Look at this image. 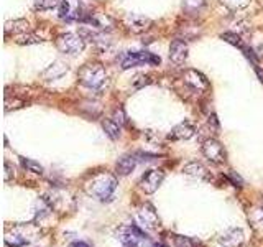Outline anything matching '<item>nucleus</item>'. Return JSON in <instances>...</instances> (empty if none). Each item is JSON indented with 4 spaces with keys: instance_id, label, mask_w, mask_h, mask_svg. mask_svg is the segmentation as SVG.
<instances>
[{
    "instance_id": "obj_1",
    "label": "nucleus",
    "mask_w": 263,
    "mask_h": 247,
    "mask_svg": "<svg viewBox=\"0 0 263 247\" xmlns=\"http://www.w3.org/2000/svg\"><path fill=\"white\" fill-rule=\"evenodd\" d=\"M117 186H118V181L114 175L99 173V175H95L92 180L88 183L86 191H88L90 196L97 198L99 201H112Z\"/></svg>"
},
{
    "instance_id": "obj_2",
    "label": "nucleus",
    "mask_w": 263,
    "mask_h": 247,
    "mask_svg": "<svg viewBox=\"0 0 263 247\" xmlns=\"http://www.w3.org/2000/svg\"><path fill=\"white\" fill-rule=\"evenodd\" d=\"M78 79L83 86L89 89H100L107 81V71L104 70L102 65L99 63H89L84 65L78 72Z\"/></svg>"
},
{
    "instance_id": "obj_3",
    "label": "nucleus",
    "mask_w": 263,
    "mask_h": 247,
    "mask_svg": "<svg viewBox=\"0 0 263 247\" xmlns=\"http://www.w3.org/2000/svg\"><path fill=\"white\" fill-rule=\"evenodd\" d=\"M160 56L153 55L150 51H127L120 56V68L122 70H130V68L142 66V65H160Z\"/></svg>"
},
{
    "instance_id": "obj_4",
    "label": "nucleus",
    "mask_w": 263,
    "mask_h": 247,
    "mask_svg": "<svg viewBox=\"0 0 263 247\" xmlns=\"http://www.w3.org/2000/svg\"><path fill=\"white\" fill-rule=\"evenodd\" d=\"M56 48L64 53V55H79L81 51L86 48V40L83 36L76 35V33H61V35H58V38H56Z\"/></svg>"
},
{
    "instance_id": "obj_5",
    "label": "nucleus",
    "mask_w": 263,
    "mask_h": 247,
    "mask_svg": "<svg viewBox=\"0 0 263 247\" xmlns=\"http://www.w3.org/2000/svg\"><path fill=\"white\" fill-rule=\"evenodd\" d=\"M117 237L122 244H135V246H140L143 242L148 241V236L135 224L120 226L117 229Z\"/></svg>"
},
{
    "instance_id": "obj_6",
    "label": "nucleus",
    "mask_w": 263,
    "mask_h": 247,
    "mask_svg": "<svg viewBox=\"0 0 263 247\" xmlns=\"http://www.w3.org/2000/svg\"><path fill=\"white\" fill-rule=\"evenodd\" d=\"M163 180H165V172L158 170V168H151V170L143 173L138 185H140V190L145 191L146 195H153L161 186Z\"/></svg>"
},
{
    "instance_id": "obj_7",
    "label": "nucleus",
    "mask_w": 263,
    "mask_h": 247,
    "mask_svg": "<svg viewBox=\"0 0 263 247\" xmlns=\"http://www.w3.org/2000/svg\"><path fill=\"white\" fill-rule=\"evenodd\" d=\"M203 153L209 162L221 165L226 162V148L216 139H207L203 142Z\"/></svg>"
},
{
    "instance_id": "obj_8",
    "label": "nucleus",
    "mask_w": 263,
    "mask_h": 247,
    "mask_svg": "<svg viewBox=\"0 0 263 247\" xmlns=\"http://www.w3.org/2000/svg\"><path fill=\"white\" fill-rule=\"evenodd\" d=\"M184 84L194 91V93H204L209 89V79L198 70H188L183 76Z\"/></svg>"
},
{
    "instance_id": "obj_9",
    "label": "nucleus",
    "mask_w": 263,
    "mask_h": 247,
    "mask_svg": "<svg viewBox=\"0 0 263 247\" xmlns=\"http://www.w3.org/2000/svg\"><path fill=\"white\" fill-rule=\"evenodd\" d=\"M123 22L132 33H143L151 27V20L142 13H128Z\"/></svg>"
},
{
    "instance_id": "obj_10",
    "label": "nucleus",
    "mask_w": 263,
    "mask_h": 247,
    "mask_svg": "<svg viewBox=\"0 0 263 247\" xmlns=\"http://www.w3.org/2000/svg\"><path fill=\"white\" fill-rule=\"evenodd\" d=\"M138 217H140L142 224L146 227V229H156L160 226V217H158L156 210L153 208V205L150 203H145L140 211H138Z\"/></svg>"
},
{
    "instance_id": "obj_11",
    "label": "nucleus",
    "mask_w": 263,
    "mask_h": 247,
    "mask_svg": "<svg viewBox=\"0 0 263 247\" xmlns=\"http://www.w3.org/2000/svg\"><path fill=\"white\" fill-rule=\"evenodd\" d=\"M219 244L222 247H240L243 244V231L232 227L219 236Z\"/></svg>"
},
{
    "instance_id": "obj_12",
    "label": "nucleus",
    "mask_w": 263,
    "mask_h": 247,
    "mask_svg": "<svg viewBox=\"0 0 263 247\" xmlns=\"http://www.w3.org/2000/svg\"><path fill=\"white\" fill-rule=\"evenodd\" d=\"M196 134V127L188 120H184V122H181L178 125H175L173 129H171V132L168 134V139L171 140H189L193 139Z\"/></svg>"
},
{
    "instance_id": "obj_13",
    "label": "nucleus",
    "mask_w": 263,
    "mask_h": 247,
    "mask_svg": "<svg viewBox=\"0 0 263 247\" xmlns=\"http://www.w3.org/2000/svg\"><path fill=\"white\" fill-rule=\"evenodd\" d=\"M188 45H186L184 40H175L171 41L170 45V60L175 63V65H183V63L188 60Z\"/></svg>"
},
{
    "instance_id": "obj_14",
    "label": "nucleus",
    "mask_w": 263,
    "mask_h": 247,
    "mask_svg": "<svg viewBox=\"0 0 263 247\" xmlns=\"http://www.w3.org/2000/svg\"><path fill=\"white\" fill-rule=\"evenodd\" d=\"M68 70H69L68 65H66L64 61L58 60V61L51 63V65L41 72V76H43V79H45V81H56V79H61V77L68 72Z\"/></svg>"
},
{
    "instance_id": "obj_15",
    "label": "nucleus",
    "mask_w": 263,
    "mask_h": 247,
    "mask_svg": "<svg viewBox=\"0 0 263 247\" xmlns=\"http://www.w3.org/2000/svg\"><path fill=\"white\" fill-rule=\"evenodd\" d=\"M183 173L184 175H189L193 178H198V180H207L209 178V172L205 170V167L199 162H189L183 167Z\"/></svg>"
},
{
    "instance_id": "obj_16",
    "label": "nucleus",
    "mask_w": 263,
    "mask_h": 247,
    "mask_svg": "<svg viewBox=\"0 0 263 247\" xmlns=\"http://www.w3.org/2000/svg\"><path fill=\"white\" fill-rule=\"evenodd\" d=\"M135 167H137V158L132 157V155H125V157H122L117 162L116 172H117V175L127 176V175H130L133 170H135Z\"/></svg>"
},
{
    "instance_id": "obj_17",
    "label": "nucleus",
    "mask_w": 263,
    "mask_h": 247,
    "mask_svg": "<svg viewBox=\"0 0 263 247\" xmlns=\"http://www.w3.org/2000/svg\"><path fill=\"white\" fill-rule=\"evenodd\" d=\"M28 27H30V23L27 20H23V18H18V20H12V22H7L5 23V33L7 35H18V33H25L28 32Z\"/></svg>"
},
{
    "instance_id": "obj_18",
    "label": "nucleus",
    "mask_w": 263,
    "mask_h": 247,
    "mask_svg": "<svg viewBox=\"0 0 263 247\" xmlns=\"http://www.w3.org/2000/svg\"><path fill=\"white\" fill-rule=\"evenodd\" d=\"M120 127L122 125H118L114 119H104L102 120L104 132L107 134V137L112 139V140H117L118 137H120Z\"/></svg>"
},
{
    "instance_id": "obj_19",
    "label": "nucleus",
    "mask_w": 263,
    "mask_h": 247,
    "mask_svg": "<svg viewBox=\"0 0 263 247\" xmlns=\"http://www.w3.org/2000/svg\"><path fill=\"white\" fill-rule=\"evenodd\" d=\"M205 0H183V10L188 15H196L201 12V8H204Z\"/></svg>"
},
{
    "instance_id": "obj_20",
    "label": "nucleus",
    "mask_w": 263,
    "mask_h": 247,
    "mask_svg": "<svg viewBox=\"0 0 263 247\" xmlns=\"http://www.w3.org/2000/svg\"><path fill=\"white\" fill-rule=\"evenodd\" d=\"M20 162L23 165V168H27L28 172H31V173H36V175H41L43 172V167L38 162H35V160H31V158H25V157H22L20 158Z\"/></svg>"
},
{
    "instance_id": "obj_21",
    "label": "nucleus",
    "mask_w": 263,
    "mask_h": 247,
    "mask_svg": "<svg viewBox=\"0 0 263 247\" xmlns=\"http://www.w3.org/2000/svg\"><path fill=\"white\" fill-rule=\"evenodd\" d=\"M71 15H73V10H71V3L68 0H61L58 3V17L61 20H66L69 22L71 20Z\"/></svg>"
},
{
    "instance_id": "obj_22",
    "label": "nucleus",
    "mask_w": 263,
    "mask_h": 247,
    "mask_svg": "<svg viewBox=\"0 0 263 247\" xmlns=\"http://www.w3.org/2000/svg\"><path fill=\"white\" fill-rule=\"evenodd\" d=\"M222 5H226L229 10H242V8H245L250 5L252 0H221Z\"/></svg>"
},
{
    "instance_id": "obj_23",
    "label": "nucleus",
    "mask_w": 263,
    "mask_h": 247,
    "mask_svg": "<svg viewBox=\"0 0 263 247\" xmlns=\"http://www.w3.org/2000/svg\"><path fill=\"white\" fill-rule=\"evenodd\" d=\"M221 38L224 41H227V43H231V45L234 46H238V48H242L245 43L242 41V38L237 35V33H234V32H226V33H222Z\"/></svg>"
},
{
    "instance_id": "obj_24",
    "label": "nucleus",
    "mask_w": 263,
    "mask_h": 247,
    "mask_svg": "<svg viewBox=\"0 0 263 247\" xmlns=\"http://www.w3.org/2000/svg\"><path fill=\"white\" fill-rule=\"evenodd\" d=\"M58 0H33L36 10H51V8L58 7Z\"/></svg>"
},
{
    "instance_id": "obj_25",
    "label": "nucleus",
    "mask_w": 263,
    "mask_h": 247,
    "mask_svg": "<svg viewBox=\"0 0 263 247\" xmlns=\"http://www.w3.org/2000/svg\"><path fill=\"white\" fill-rule=\"evenodd\" d=\"M132 84H133V88H137V89L145 88V86L151 84V76L150 74H137L132 79Z\"/></svg>"
},
{
    "instance_id": "obj_26",
    "label": "nucleus",
    "mask_w": 263,
    "mask_h": 247,
    "mask_svg": "<svg viewBox=\"0 0 263 247\" xmlns=\"http://www.w3.org/2000/svg\"><path fill=\"white\" fill-rule=\"evenodd\" d=\"M43 40L40 36L33 35V33H28V35H23L17 40L18 45H38V43H41Z\"/></svg>"
},
{
    "instance_id": "obj_27",
    "label": "nucleus",
    "mask_w": 263,
    "mask_h": 247,
    "mask_svg": "<svg viewBox=\"0 0 263 247\" xmlns=\"http://www.w3.org/2000/svg\"><path fill=\"white\" fill-rule=\"evenodd\" d=\"M175 237V247H194L193 241L186 236H173Z\"/></svg>"
},
{
    "instance_id": "obj_28",
    "label": "nucleus",
    "mask_w": 263,
    "mask_h": 247,
    "mask_svg": "<svg viewBox=\"0 0 263 247\" xmlns=\"http://www.w3.org/2000/svg\"><path fill=\"white\" fill-rule=\"evenodd\" d=\"M5 244L8 247H22L27 244V241L18 239V236H8V237H5Z\"/></svg>"
},
{
    "instance_id": "obj_29",
    "label": "nucleus",
    "mask_w": 263,
    "mask_h": 247,
    "mask_svg": "<svg viewBox=\"0 0 263 247\" xmlns=\"http://www.w3.org/2000/svg\"><path fill=\"white\" fill-rule=\"evenodd\" d=\"M240 50H242V53H243V55H245V58H248V60H250L252 63H253V65H255L257 66V55H255V51H253L252 50V48L250 46H247V45H243L242 48H240Z\"/></svg>"
},
{
    "instance_id": "obj_30",
    "label": "nucleus",
    "mask_w": 263,
    "mask_h": 247,
    "mask_svg": "<svg viewBox=\"0 0 263 247\" xmlns=\"http://www.w3.org/2000/svg\"><path fill=\"white\" fill-rule=\"evenodd\" d=\"M112 119L116 120L118 125H123V124H125V112H123V109H117L116 112H114Z\"/></svg>"
},
{
    "instance_id": "obj_31",
    "label": "nucleus",
    "mask_w": 263,
    "mask_h": 247,
    "mask_svg": "<svg viewBox=\"0 0 263 247\" xmlns=\"http://www.w3.org/2000/svg\"><path fill=\"white\" fill-rule=\"evenodd\" d=\"M229 178H231V180H232V183H234V185H235V186H242V185H243L242 178L238 176V175H235V173H234V172H231V173H229Z\"/></svg>"
},
{
    "instance_id": "obj_32",
    "label": "nucleus",
    "mask_w": 263,
    "mask_h": 247,
    "mask_svg": "<svg viewBox=\"0 0 263 247\" xmlns=\"http://www.w3.org/2000/svg\"><path fill=\"white\" fill-rule=\"evenodd\" d=\"M3 165H5V176H3V178H5V181H10L12 180V173H13L12 172V165L8 162H5Z\"/></svg>"
},
{
    "instance_id": "obj_33",
    "label": "nucleus",
    "mask_w": 263,
    "mask_h": 247,
    "mask_svg": "<svg viewBox=\"0 0 263 247\" xmlns=\"http://www.w3.org/2000/svg\"><path fill=\"white\" fill-rule=\"evenodd\" d=\"M68 247H90V246L84 241H76V242H73V244H69Z\"/></svg>"
},
{
    "instance_id": "obj_34",
    "label": "nucleus",
    "mask_w": 263,
    "mask_h": 247,
    "mask_svg": "<svg viewBox=\"0 0 263 247\" xmlns=\"http://www.w3.org/2000/svg\"><path fill=\"white\" fill-rule=\"evenodd\" d=\"M255 72H257V76H258V79H260L263 82V71L260 70V68H257L255 66Z\"/></svg>"
},
{
    "instance_id": "obj_35",
    "label": "nucleus",
    "mask_w": 263,
    "mask_h": 247,
    "mask_svg": "<svg viewBox=\"0 0 263 247\" xmlns=\"http://www.w3.org/2000/svg\"><path fill=\"white\" fill-rule=\"evenodd\" d=\"M123 247H140V246H135V244H123Z\"/></svg>"
}]
</instances>
